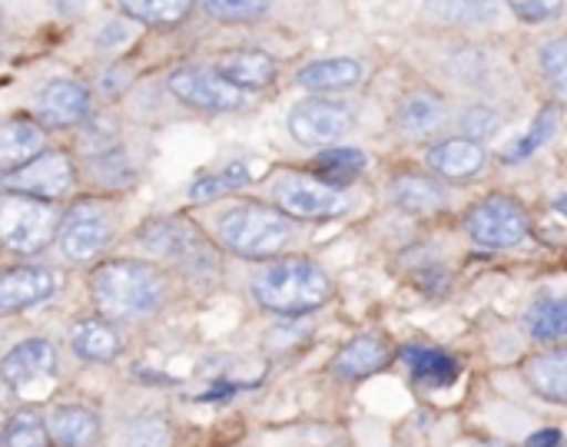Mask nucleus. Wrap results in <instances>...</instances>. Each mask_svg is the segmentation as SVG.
Instances as JSON below:
<instances>
[{"label": "nucleus", "instance_id": "obj_21", "mask_svg": "<svg viewBox=\"0 0 567 447\" xmlns=\"http://www.w3.org/2000/svg\"><path fill=\"white\" fill-rule=\"evenodd\" d=\"M525 378L542 398H548L555 405H567V345L528 358Z\"/></svg>", "mask_w": 567, "mask_h": 447}, {"label": "nucleus", "instance_id": "obj_22", "mask_svg": "<svg viewBox=\"0 0 567 447\" xmlns=\"http://www.w3.org/2000/svg\"><path fill=\"white\" fill-rule=\"evenodd\" d=\"M429 166H432V173H439L445 179H468L485 166V149L478 143L458 136V139L439 143L429 153Z\"/></svg>", "mask_w": 567, "mask_h": 447}, {"label": "nucleus", "instance_id": "obj_41", "mask_svg": "<svg viewBox=\"0 0 567 447\" xmlns=\"http://www.w3.org/2000/svg\"><path fill=\"white\" fill-rule=\"evenodd\" d=\"M558 445H561V432L548 428V432H538V435H532L525 447H558Z\"/></svg>", "mask_w": 567, "mask_h": 447}, {"label": "nucleus", "instance_id": "obj_17", "mask_svg": "<svg viewBox=\"0 0 567 447\" xmlns=\"http://www.w3.org/2000/svg\"><path fill=\"white\" fill-rule=\"evenodd\" d=\"M449 119V106L442 96L429 93V90H412L409 96H402L399 110H395V126L402 136L409 139H429L435 136Z\"/></svg>", "mask_w": 567, "mask_h": 447}, {"label": "nucleus", "instance_id": "obj_14", "mask_svg": "<svg viewBox=\"0 0 567 447\" xmlns=\"http://www.w3.org/2000/svg\"><path fill=\"white\" fill-rule=\"evenodd\" d=\"M56 292V276L43 266H20L0 276V312L33 309Z\"/></svg>", "mask_w": 567, "mask_h": 447}, {"label": "nucleus", "instance_id": "obj_18", "mask_svg": "<svg viewBox=\"0 0 567 447\" xmlns=\"http://www.w3.org/2000/svg\"><path fill=\"white\" fill-rule=\"evenodd\" d=\"M50 441L56 447H96L100 441V418L83 405H60L47 418Z\"/></svg>", "mask_w": 567, "mask_h": 447}, {"label": "nucleus", "instance_id": "obj_25", "mask_svg": "<svg viewBox=\"0 0 567 447\" xmlns=\"http://www.w3.org/2000/svg\"><path fill=\"white\" fill-rule=\"evenodd\" d=\"M392 196H395V202H399L405 212H415V216H429V212H439V209L445 206L442 186H439L435 179L415 176V173L399 176V179L392 183Z\"/></svg>", "mask_w": 567, "mask_h": 447}, {"label": "nucleus", "instance_id": "obj_11", "mask_svg": "<svg viewBox=\"0 0 567 447\" xmlns=\"http://www.w3.org/2000/svg\"><path fill=\"white\" fill-rule=\"evenodd\" d=\"M140 242L163 256V259H173V262H203V266H216L213 259V249L203 242L199 229L186 219H150L143 229H140Z\"/></svg>", "mask_w": 567, "mask_h": 447}, {"label": "nucleus", "instance_id": "obj_8", "mask_svg": "<svg viewBox=\"0 0 567 447\" xmlns=\"http://www.w3.org/2000/svg\"><path fill=\"white\" fill-rule=\"evenodd\" d=\"M169 90L176 100L196 106V110H213V113H229L246 106V90L233 86L209 66H183L169 76Z\"/></svg>", "mask_w": 567, "mask_h": 447}, {"label": "nucleus", "instance_id": "obj_24", "mask_svg": "<svg viewBox=\"0 0 567 447\" xmlns=\"http://www.w3.org/2000/svg\"><path fill=\"white\" fill-rule=\"evenodd\" d=\"M402 358H405L409 372H412L419 382L432 385V388H445V385H452V382L458 378V362L449 358V355L439 352V349L409 345V349H402Z\"/></svg>", "mask_w": 567, "mask_h": 447}, {"label": "nucleus", "instance_id": "obj_35", "mask_svg": "<svg viewBox=\"0 0 567 447\" xmlns=\"http://www.w3.org/2000/svg\"><path fill=\"white\" fill-rule=\"evenodd\" d=\"M538 60H542V70L548 73V80L561 90L567 96V40H548L542 50H538Z\"/></svg>", "mask_w": 567, "mask_h": 447}, {"label": "nucleus", "instance_id": "obj_32", "mask_svg": "<svg viewBox=\"0 0 567 447\" xmlns=\"http://www.w3.org/2000/svg\"><path fill=\"white\" fill-rule=\"evenodd\" d=\"M555 129H558V106H545V110L535 116L532 129H528L518 143H512V146L505 149V159H508V163H518V159L538 153V149L551 139Z\"/></svg>", "mask_w": 567, "mask_h": 447}, {"label": "nucleus", "instance_id": "obj_20", "mask_svg": "<svg viewBox=\"0 0 567 447\" xmlns=\"http://www.w3.org/2000/svg\"><path fill=\"white\" fill-rule=\"evenodd\" d=\"M70 349L76 358L103 365L123 352V339L106 319H83L70 329Z\"/></svg>", "mask_w": 567, "mask_h": 447}, {"label": "nucleus", "instance_id": "obj_28", "mask_svg": "<svg viewBox=\"0 0 567 447\" xmlns=\"http://www.w3.org/2000/svg\"><path fill=\"white\" fill-rule=\"evenodd\" d=\"M365 166H369V159H365V153H359V149H329V153H322V156L316 159V176H319L322 183L342 189V186H349Z\"/></svg>", "mask_w": 567, "mask_h": 447}, {"label": "nucleus", "instance_id": "obj_13", "mask_svg": "<svg viewBox=\"0 0 567 447\" xmlns=\"http://www.w3.org/2000/svg\"><path fill=\"white\" fill-rule=\"evenodd\" d=\"M53 372H56V349L47 339H27L0 358V382L7 388H23Z\"/></svg>", "mask_w": 567, "mask_h": 447}, {"label": "nucleus", "instance_id": "obj_7", "mask_svg": "<svg viewBox=\"0 0 567 447\" xmlns=\"http://www.w3.org/2000/svg\"><path fill=\"white\" fill-rule=\"evenodd\" d=\"M113 239V219L96 199H80L60 222V249L70 262H90Z\"/></svg>", "mask_w": 567, "mask_h": 447}, {"label": "nucleus", "instance_id": "obj_37", "mask_svg": "<svg viewBox=\"0 0 567 447\" xmlns=\"http://www.w3.org/2000/svg\"><path fill=\"white\" fill-rule=\"evenodd\" d=\"M498 126H502V116H498L495 110H488V106H472V110L462 113V133H465V139H472V143L492 136Z\"/></svg>", "mask_w": 567, "mask_h": 447}, {"label": "nucleus", "instance_id": "obj_27", "mask_svg": "<svg viewBox=\"0 0 567 447\" xmlns=\"http://www.w3.org/2000/svg\"><path fill=\"white\" fill-rule=\"evenodd\" d=\"M90 163V176L96 186H110V189H126L133 183V166L123 153V146H106L100 153H90L86 156Z\"/></svg>", "mask_w": 567, "mask_h": 447}, {"label": "nucleus", "instance_id": "obj_39", "mask_svg": "<svg viewBox=\"0 0 567 447\" xmlns=\"http://www.w3.org/2000/svg\"><path fill=\"white\" fill-rule=\"evenodd\" d=\"M126 33H130V30H126V23L113 20V23H106V30L96 37V43H100L103 50H110V46H116L120 40H126Z\"/></svg>", "mask_w": 567, "mask_h": 447}, {"label": "nucleus", "instance_id": "obj_9", "mask_svg": "<svg viewBox=\"0 0 567 447\" xmlns=\"http://www.w3.org/2000/svg\"><path fill=\"white\" fill-rule=\"evenodd\" d=\"M73 179H76L73 159L63 149H43L37 159H30L27 166H20L17 173L7 176V189L56 202L60 196H66L73 189Z\"/></svg>", "mask_w": 567, "mask_h": 447}, {"label": "nucleus", "instance_id": "obj_31", "mask_svg": "<svg viewBox=\"0 0 567 447\" xmlns=\"http://www.w3.org/2000/svg\"><path fill=\"white\" fill-rule=\"evenodd\" d=\"M249 183V169L246 163H229L226 169L213 173V176H203L189 186V199L193 202H209L223 193H233V189H243Z\"/></svg>", "mask_w": 567, "mask_h": 447}, {"label": "nucleus", "instance_id": "obj_16", "mask_svg": "<svg viewBox=\"0 0 567 447\" xmlns=\"http://www.w3.org/2000/svg\"><path fill=\"white\" fill-rule=\"evenodd\" d=\"M47 126L30 116H7L0 119V173L10 176L30 159H37L47 146Z\"/></svg>", "mask_w": 567, "mask_h": 447}, {"label": "nucleus", "instance_id": "obj_12", "mask_svg": "<svg viewBox=\"0 0 567 447\" xmlns=\"http://www.w3.org/2000/svg\"><path fill=\"white\" fill-rule=\"evenodd\" d=\"M90 110H93V100L80 80H50L37 93V116L43 126H53V129L80 126L90 116Z\"/></svg>", "mask_w": 567, "mask_h": 447}, {"label": "nucleus", "instance_id": "obj_38", "mask_svg": "<svg viewBox=\"0 0 567 447\" xmlns=\"http://www.w3.org/2000/svg\"><path fill=\"white\" fill-rule=\"evenodd\" d=\"M565 0H508V7L525 17V20H545V17H555L561 10Z\"/></svg>", "mask_w": 567, "mask_h": 447}, {"label": "nucleus", "instance_id": "obj_2", "mask_svg": "<svg viewBox=\"0 0 567 447\" xmlns=\"http://www.w3.org/2000/svg\"><path fill=\"white\" fill-rule=\"evenodd\" d=\"M252 295L269 312L306 315L332 299V282L312 259H279L252 279Z\"/></svg>", "mask_w": 567, "mask_h": 447}, {"label": "nucleus", "instance_id": "obj_43", "mask_svg": "<svg viewBox=\"0 0 567 447\" xmlns=\"http://www.w3.org/2000/svg\"><path fill=\"white\" fill-rule=\"evenodd\" d=\"M3 428H7V422H3V415H0V438H3Z\"/></svg>", "mask_w": 567, "mask_h": 447}, {"label": "nucleus", "instance_id": "obj_15", "mask_svg": "<svg viewBox=\"0 0 567 447\" xmlns=\"http://www.w3.org/2000/svg\"><path fill=\"white\" fill-rule=\"evenodd\" d=\"M389 362H392L389 342L375 332H365V335H355L352 342L342 345V352L332 358L329 372L342 382H359V378L379 375Z\"/></svg>", "mask_w": 567, "mask_h": 447}, {"label": "nucleus", "instance_id": "obj_19", "mask_svg": "<svg viewBox=\"0 0 567 447\" xmlns=\"http://www.w3.org/2000/svg\"><path fill=\"white\" fill-rule=\"evenodd\" d=\"M216 73L239 90H262L276 80V60L262 50H229L219 56Z\"/></svg>", "mask_w": 567, "mask_h": 447}, {"label": "nucleus", "instance_id": "obj_36", "mask_svg": "<svg viewBox=\"0 0 567 447\" xmlns=\"http://www.w3.org/2000/svg\"><path fill=\"white\" fill-rule=\"evenodd\" d=\"M203 7L219 20H252L266 13L269 0H203Z\"/></svg>", "mask_w": 567, "mask_h": 447}, {"label": "nucleus", "instance_id": "obj_1", "mask_svg": "<svg viewBox=\"0 0 567 447\" xmlns=\"http://www.w3.org/2000/svg\"><path fill=\"white\" fill-rule=\"evenodd\" d=\"M163 276L146 262H103L90 272V292L106 319H143L163 299Z\"/></svg>", "mask_w": 567, "mask_h": 447}, {"label": "nucleus", "instance_id": "obj_10", "mask_svg": "<svg viewBox=\"0 0 567 447\" xmlns=\"http://www.w3.org/2000/svg\"><path fill=\"white\" fill-rule=\"evenodd\" d=\"M352 119H355V113L346 103L302 100L289 113V133L302 146H329V143H339L352 129Z\"/></svg>", "mask_w": 567, "mask_h": 447}, {"label": "nucleus", "instance_id": "obj_33", "mask_svg": "<svg viewBox=\"0 0 567 447\" xmlns=\"http://www.w3.org/2000/svg\"><path fill=\"white\" fill-rule=\"evenodd\" d=\"M169 441L173 432L163 415H140L123 428V447H169Z\"/></svg>", "mask_w": 567, "mask_h": 447}, {"label": "nucleus", "instance_id": "obj_26", "mask_svg": "<svg viewBox=\"0 0 567 447\" xmlns=\"http://www.w3.org/2000/svg\"><path fill=\"white\" fill-rule=\"evenodd\" d=\"M525 325H528L532 339H538V342L567 339V295H545V299H538L528 309Z\"/></svg>", "mask_w": 567, "mask_h": 447}, {"label": "nucleus", "instance_id": "obj_42", "mask_svg": "<svg viewBox=\"0 0 567 447\" xmlns=\"http://www.w3.org/2000/svg\"><path fill=\"white\" fill-rule=\"evenodd\" d=\"M555 209H558V212H561V216H565V219H567V196H561V199L555 202Z\"/></svg>", "mask_w": 567, "mask_h": 447}, {"label": "nucleus", "instance_id": "obj_29", "mask_svg": "<svg viewBox=\"0 0 567 447\" xmlns=\"http://www.w3.org/2000/svg\"><path fill=\"white\" fill-rule=\"evenodd\" d=\"M3 447H50V432H47V418L33 408H23L17 412L7 428H3V438H0Z\"/></svg>", "mask_w": 567, "mask_h": 447}, {"label": "nucleus", "instance_id": "obj_4", "mask_svg": "<svg viewBox=\"0 0 567 447\" xmlns=\"http://www.w3.org/2000/svg\"><path fill=\"white\" fill-rule=\"evenodd\" d=\"M292 236V226L282 212L259 206V202H243L233 206L219 219V239L229 252L246 256V259H269L279 249H286Z\"/></svg>", "mask_w": 567, "mask_h": 447}, {"label": "nucleus", "instance_id": "obj_34", "mask_svg": "<svg viewBox=\"0 0 567 447\" xmlns=\"http://www.w3.org/2000/svg\"><path fill=\"white\" fill-rule=\"evenodd\" d=\"M120 7L146 23H179L189 13L193 0H120Z\"/></svg>", "mask_w": 567, "mask_h": 447}, {"label": "nucleus", "instance_id": "obj_23", "mask_svg": "<svg viewBox=\"0 0 567 447\" xmlns=\"http://www.w3.org/2000/svg\"><path fill=\"white\" fill-rule=\"evenodd\" d=\"M299 86L316 90V93H336L349 90L362 80V63L359 60H319L299 70Z\"/></svg>", "mask_w": 567, "mask_h": 447}, {"label": "nucleus", "instance_id": "obj_6", "mask_svg": "<svg viewBox=\"0 0 567 447\" xmlns=\"http://www.w3.org/2000/svg\"><path fill=\"white\" fill-rule=\"evenodd\" d=\"M468 236L488 249H512L528 236V212L512 196H488L465 219Z\"/></svg>", "mask_w": 567, "mask_h": 447}, {"label": "nucleus", "instance_id": "obj_3", "mask_svg": "<svg viewBox=\"0 0 567 447\" xmlns=\"http://www.w3.org/2000/svg\"><path fill=\"white\" fill-rule=\"evenodd\" d=\"M60 209L47 199L23 193H0V249L13 256H33L60 232Z\"/></svg>", "mask_w": 567, "mask_h": 447}, {"label": "nucleus", "instance_id": "obj_5", "mask_svg": "<svg viewBox=\"0 0 567 447\" xmlns=\"http://www.w3.org/2000/svg\"><path fill=\"white\" fill-rule=\"evenodd\" d=\"M272 196L282 212L296 219H329L342 216L349 209V196L316 176L302 173H282L272 179Z\"/></svg>", "mask_w": 567, "mask_h": 447}, {"label": "nucleus", "instance_id": "obj_40", "mask_svg": "<svg viewBox=\"0 0 567 447\" xmlns=\"http://www.w3.org/2000/svg\"><path fill=\"white\" fill-rule=\"evenodd\" d=\"M123 76H130V73H126V66H110V70L103 73V80H100L103 93H120V90L126 86V80H123Z\"/></svg>", "mask_w": 567, "mask_h": 447}, {"label": "nucleus", "instance_id": "obj_30", "mask_svg": "<svg viewBox=\"0 0 567 447\" xmlns=\"http://www.w3.org/2000/svg\"><path fill=\"white\" fill-rule=\"evenodd\" d=\"M425 10L449 23H485L498 13V0H425Z\"/></svg>", "mask_w": 567, "mask_h": 447}]
</instances>
